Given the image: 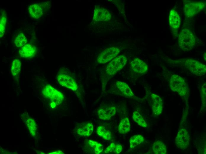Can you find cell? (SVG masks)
I'll use <instances>...</instances> for the list:
<instances>
[{"mask_svg":"<svg viewBox=\"0 0 206 154\" xmlns=\"http://www.w3.org/2000/svg\"><path fill=\"white\" fill-rule=\"evenodd\" d=\"M170 87L173 91L185 98L188 92V86L182 77L176 74L172 75L170 80Z\"/></svg>","mask_w":206,"mask_h":154,"instance_id":"cell-1","label":"cell"},{"mask_svg":"<svg viewBox=\"0 0 206 154\" xmlns=\"http://www.w3.org/2000/svg\"><path fill=\"white\" fill-rule=\"evenodd\" d=\"M112 15L107 9L99 6L95 7L94 9L93 19L96 22L108 21L111 18Z\"/></svg>","mask_w":206,"mask_h":154,"instance_id":"cell-10","label":"cell"},{"mask_svg":"<svg viewBox=\"0 0 206 154\" xmlns=\"http://www.w3.org/2000/svg\"><path fill=\"white\" fill-rule=\"evenodd\" d=\"M152 148L154 153L156 154H166L167 148L166 145L162 142L157 141L153 144Z\"/></svg>","mask_w":206,"mask_h":154,"instance_id":"cell-19","label":"cell"},{"mask_svg":"<svg viewBox=\"0 0 206 154\" xmlns=\"http://www.w3.org/2000/svg\"><path fill=\"white\" fill-rule=\"evenodd\" d=\"M36 52V48L29 44H26L21 47L19 51V54L21 57L24 58H32Z\"/></svg>","mask_w":206,"mask_h":154,"instance_id":"cell-14","label":"cell"},{"mask_svg":"<svg viewBox=\"0 0 206 154\" xmlns=\"http://www.w3.org/2000/svg\"><path fill=\"white\" fill-rule=\"evenodd\" d=\"M131 66L135 72L140 74H145L148 70L147 64L141 59L136 58L131 62Z\"/></svg>","mask_w":206,"mask_h":154,"instance_id":"cell-13","label":"cell"},{"mask_svg":"<svg viewBox=\"0 0 206 154\" xmlns=\"http://www.w3.org/2000/svg\"><path fill=\"white\" fill-rule=\"evenodd\" d=\"M201 96L202 101V103H204L205 105L206 103V83L203 85L201 90Z\"/></svg>","mask_w":206,"mask_h":154,"instance_id":"cell-30","label":"cell"},{"mask_svg":"<svg viewBox=\"0 0 206 154\" xmlns=\"http://www.w3.org/2000/svg\"><path fill=\"white\" fill-rule=\"evenodd\" d=\"M127 62L125 56L120 55L108 63L106 69L107 73L109 75H114L124 67Z\"/></svg>","mask_w":206,"mask_h":154,"instance_id":"cell-4","label":"cell"},{"mask_svg":"<svg viewBox=\"0 0 206 154\" xmlns=\"http://www.w3.org/2000/svg\"><path fill=\"white\" fill-rule=\"evenodd\" d=\"M7 18L6 15L2 14L1 16L0 20V36L1 37L4 35L7 22Z\"/></svg>","mask_w":206,"mask_h":154,"instance_id":"cell-29","label":"cell"},{"mask_svg":"<svg viewBox=\"0 0 206 154\" xmlns=\"http://www.w3.org/2000/svg\"><path fill=\"white\" fill-rule=\"evenodd\" d=\"M27 42L26 38L22 33H19L14 41L15 44L18 47H22L26 44Z\"/></svg>","mask_w":206,"mask_h":154,"instance_id":"cell-28","label":"cell"},{"mask_svg":"<svg viewBox=\"0 0 206 154\" xmlns=\"http://www.w3.org/2000/svg\"><path fill=\"white\" fill-rule=\"evenodd\" d=\"M93 126L90 122H83L80 123L76 130L79 135L83 137H88L91 135L93 131Z\"/></svg>","mask_w":206,"mask_h":154,"instance_id":"cell-12","label":"cell"},{"mask_svg":"<svg viewBox=\"0 0 206 154\" xmlns=\"http://www.w3.org/2000/svg\"><path fill=\"white\" fill-rule=\"evenodd\" d=\"M57 81L62 86L73 91L78 88L77 84L75 80L70 76L63 73H59L57 76Z\"/></svg>","mask_w":206,"mask_h":154,"instance_id":"cell-9","label":"cell"},{"mask_svg":"<svg viewBox=\"0 0 206 154\" xmlns=\"http://www.w3.org/2000/svg\"><path fill=\"white\" fill-rule=\"evenodd\" d=\"M153 115L157 116L162 112L163 102L161 98L157 94L152 93L151 94L150 101Z\"/></svg>","mask_w":206,"mask_h":154,"instance_id":"cell-11","label":"cell"},{"mask_svg":"<svg viewBox=\"0 0 206 154\" xmlns=\"http://www.w3.org/2000/svg\"><path fill=\"white\" fill-rule=\"evenodd\" d=\"M205 6L202 2L186 1L184 4V14L188 17H193L202 10Z\"/></svg>","mask_w":206,"mask_h":154,"instance_id":"cell-5","label":"cell"},{"mask_svg":"<svg viewBox=\"0 0 206 154\" xmlns=\"http://www.w3.org/2000/svg\"><path fill=\"white\" fill-rule=\"evenodd\" d=\"M122 150L123 147L121 145L112 142L105 149L104 153H113L118 154L120 153Z\"/></svg>","mask_w":206,"mask_h":154,"instance_id":"cell-22","label":"cell"},{"mask_svg":"<svg viewBox=\"0 0 206 154\" xmlns=\"http://www.w3.org/2000/svg\"><path fill=\"white\" fill-rule=\"evenodd\" d=\"M195 38L192 32L188 29H184L180 32L178 38V44L181 49L184 51H188L195 46Z\"/></svg>","mask_w":206,"mask_h":154,"instance_id":"cell-2","label":"cell"},{"mask_svg":"<svg viewBox=\"0 0 206 154\" xmlns=\"http://www.w3.org/2000/svg\"><path fill=\"white\" fill-rule=\"evenodd\" d=\"M169 19L170 25L173 29H177L179 27L181 22L180 17L175 10H170Z\"/></svg>","mask_w":206,"mask_h":154,"instance_id":"cell-16","label":"cell"},{"mask_svg":"<svg viewBox=\"0 0 206 154\" xmlns=\"http://www.w3.org/2000/svg\"><path fill=\"white\" fill-rule=\"evenodd\" d=\"M42 93L44 97L54 102L57 105L61 104L64 100L62 93L49 84L45 86L43 88Z\"/></svg>","mask_w":206,"mask_h":154,"instance_id":"cell-3","label":"cell"},{"mask_svg":"<svg viewBox=\"0 0 206 154\" xmlns=\"http://www.w3.org/2000/svg\"><path fill=\"white\" fill-rule=\"evenodd\" d=\"M88 143L90 147L93 150L95 154H100L103 150V145L97 142L89 140L88 141Z\"/></svg>","mask_w":206,"mask_h":154,"instance_id":"cell-24","label":"cell"},{"mask_svg":"<svg viewBox=\"0 0 206 154\" xmlns=\"http://www.w3.org/2000/svg\"><path fill=\"white\" fill-rule=\"evenodd\" d=\"M115 107H110L99 109L98 111V115L100 119L104 120H108L115 114Z\"/></svg>","mask_w":206,"mask_h":154,"instance_id":"cell-15","label":"cell"},{"mask_svg":"<svg viewBox=\"0 0 206 154\" xmlns=\"http://www.w3.org/2000/svg\"><path fill=\"white\" fill-rule=\"evenodd\" d=\"M116 85L122 93L124 95L132 97L134 94L128 85L125 83L119 81L116 82Z\"/></svg>","mask_w":206,"mask_h":154,"instance_id":"cell-18","label":"cell"},{"mask_svg":"<svg viewBox=\"0 0 206 154\" xmlns=\"http://www.w3.org/2000/svg\"><path fill=\"white\" fill-rule=\"evenodd\" d=\"M144 141V137L139 134L134 135L131 137L129 141L130 147L133 149Z\"/></svg>","mask_w":206,"mask_h":154,"instance_id":"cell-21","label":"cell"},{"mask_svg":"<svg viewBox=\"0 0 206 154\" xmlns=\"http://www.w3.org/2000/svg\"><path fill=\"white\" fill-rule=\"evenodd\" d=\"M132 118L134 121L139 125L143 127H146L147 125L141 115L137 111L133 112Z\"/></svg>","mask_w":206,"mask_h":154,"instance_id":"cell-27","label":"cell"},{"mask_svg":"<svg viewBox=\"0 0 206 154\" xmlns=\"http://www.w3.org/2000/svg\"><path fill=\"white\" fill-rule=\"evenodd\" d=\"M28 10L30 16L35 19L40 18L43 14V10L41 6L38 4H33L28 8Z\"/></svg>","mask_w":206,"mask_h":154,"instance_id":"cell-17","label":"cell"},{"mask_svg":"<svg viewBox=\"0 0 206 154\" xmlns=\"http://www.w3.org/2000/svg\"><path fill=\"white\" fill-rule=\"evenodd\" d=\"M49 154H64L62 151L60 150H57L53 152L49 153Z\"/></svg>","mask_w":206,"mask_h":154,"instance_id":"cell-31","label":"cell"},{"mask_svg":"<svg viewBox=\"0 0 206 154\" xmlns=\"http://www.w3.org/2000/svg\"><path fill=\"white\" fill-rule=\"evenodd\" d=\"M130 125L129 118H125L120 121L118 126V131L121 134H125L130 130Z\"/></svg>","mask_w":206,"mask_h":154,"instance_id":"cell-20","label":"cell"},{"mask_svg":"<svg viewBox=\"0 0 206 154\" xmlns=\"http://www.w3.org/2000/svg\"><path fill=\"white\" fill-rule=\"evenodd\" d=\"M190 141V136L185 129H181L178 131L175 140L176 146L182 150L188 146Z\"/></svg>","mask_w":206,"mask_h":154,"instance_id":"cell-8","label":"cell"},{"mask_svg":"<svg viewBox=\"0 0 206 154\" xmlns=\"http://www.w3.org/2000/svg\"><path fill=\"white\" fill-rule=\"evenodd\" d=\"M57 105L56 103L54 102H51L50 104V106L52 108H54Z\"/></svg>","mask_w":206,"mask_h":154,"instance_id":"cell-32","label":"cell"},{"mask_svg":"<svg viewBox=\"0 0 206 154\" xmlns=\"http://www.w3.org/2000/svg\"><path fill=\"white\" fill-rule=\"evenodd\" d=\"M96 133L99 136L105 140H110L111 139L110 132L103 126H99L97 128Z\"/></svg>","mask_w":206,"mask_h":154,"instance_id":"cell-23","label":"cell"},{"mask_svg":"<svg viewBox=\"0 0 206 154\" xmlns=\"http://www.w3.org/2000/svg\"><path fill=\"white\" fill-rule=\"evenodd\" d=\"M26 123L30 134L35 136L36 134L37 126L34 120L31 118H28L26 121Z\"/></svg>","mask_w":206,"mask_h":154,"instance_id":"cell-26","label":"cell"},{"mask_svg":"<svg viewBox=\"0 0 206 154\" xmlns=\"http://www.w3.org/2000/svg\"><path fill=\"white\" fill-rule=\"evenodd\" d=\"M185 67L193 74L197 76H202L206 73V65L194 60H186L184 64Z\"/></svg>","mask_w":206,"mask_h":154,"instance_id":"cell-6","label":"cell"},{"mask_svg":"<svg viewBox=\"0 0 206 154\" xmlns=\"http://www.w3.org/2000/svg\"><path fill=\"white\" fill-rule=\"evenodd\" d=\"M120 52V50L118 47L108 48L99 54L97 58V61L100 63H105L115 57Z\"/></svg>","mask_w":206,"mask_h":154,"instance_id":"cell-7","label":"cell"},{"mask_svg":"<svg viewBox=\"0 0 206 154\" xmlns=\"http://www.w3.org/2000/svg\"><path fill=\"white\" fill-rule=\"evenodd\" d=\"M21 66V62L18 59H15L13 61L11 68V71L13 76H16L20 73Z\"/></svg>","mask_w":206,"mask_h":154,"instance_id":"cell-25","label":"cell"}]
</instances>
